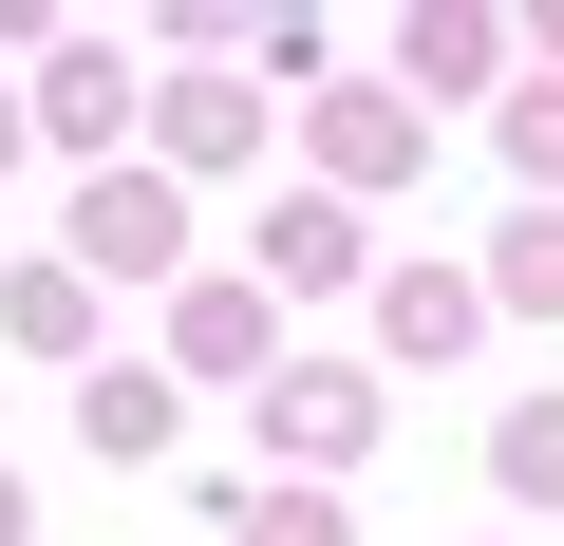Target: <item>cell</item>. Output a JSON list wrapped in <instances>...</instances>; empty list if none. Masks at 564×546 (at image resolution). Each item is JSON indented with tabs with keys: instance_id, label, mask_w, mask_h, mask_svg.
<instances>
[{
	"instance_id": "8fae6325",
	"label": "cell",
	"mask_w": 564,
	"mask_h": 546,
	"mask_svg": "<svg viewBox=\"0 0 564 546\" xmlns=\"http://www.w3.org/2000/svg\"><path fill=\"white\" fill-rule=\"evenodd\" d=\"M0 546H20V490H0Z\"/></svg>"
},
{
	"instance_id": "ba28073f",
	"label": "cell",
	"mask_w": 564,
	"mask_h": 546,
	"mask_svg": "<svg viewBox=\"0 0 564 546\" xmlns=\"http://www.w3.org/2000/svg\"><path fill=\"white\" fill-rule=\"evenodd\" d=\"M339 170H414V114L395 95H339Z\"/></svg>"
},
{
	"instance_id": "7a4b0ae2",
	"label": "cell",
	"mask_w": 564,
	"mask_h": 546,
	"mask_svg": "<svg viewBox=\"0 0 564 546\" xmlns=\"http://www.w3.org/2000/svg\"><path fill=\"white\" fill-rule=\"evenodd\" d=\"M489 302H508V321H564V207H508V245H489Z\"/></svg>"
},
{
	"instance_id": "30bf717a",
	"label": "cell",
	"mask_w": 564,
	"mask_h": 546,
	"mask_svg": "<svg viewBox=\"0 0 564 546\" xmlns=\"http://www.w3.org/2000/svg\"><path fill=\"white\" fill-rule=\"evenodd\" d=\"M245 546H339V508L302 490V508H245Z\"/></svg>"
},
{
	"instance_id": "52a82bcc",
	"label": "cell",
	"mask_w": 564,
	"mask_h": 546,
	"mask_svg": "<svg viewBox=\"0 0 564 546\" xmlns=\"http://www.w3.org/2000/svg\"><path fill=\"white\" fill-rule=\"evenodd\" d=\"M245 132H263V114H245V95H170V151H188V170H226V151H245Z\"/></svg>"
},
{
	"instance_id": "8992f818",
	"label": "cell",
	"mask_w": 564,
	"mask_h": 546,
	"mask_svg": "<svg viewBox=\"0 0 564 546\" xmlns=\"http://www.w3.org/2000/svg\"><path fill=\"white\" fill-rule=\"evenodd\" d=\"M263 264H282V283H339L358 226H339V207H282V226H263Z\"/></svg>"
},
{
	"instance_id": "277c9868",
	"label": "cell",
	"mask_w": 564,
	"mask_h": 546,
	"mask_svg": "<svg viewBox=\"0 0 564 546\" xmlns=\"http://www.w3.org/2000/svg\"><path fill=\"white\" fill-rule=\"evenodd\" d=\"M489 471H508L527 508H564V396H508V433H489Z\"/></svg>"
},
{
	"instance_id": "9c48e42d",
	"label": "cell",
	"mask_w": 564,
	"mask_h": 546,
	"mask_svg": "<svg viewBox=\"0 0 564 546\" xmlns=\"http://www.w3.org/2000/svg\"><path fill=\"white\" fill-rule=\"evenodd\" d=\"M508 170H527V189H564V76H545V95H508Z\"/></svg>"
},
{
	"instance_id": "5b68a950",
	"label": "cell",
	"mask_w": 564,
	"mask_h": 546,
	"mask_svg": "<svg viewBox=\"0 0 564 546\" xmlns=\"http://www.w3.org/2000/svg\"><path fill=\"white\" fill-rule=\"evenodd\" d=\"M489 321V283H433V264H414V283H395V358H452Z\"/></svg>"
},
{
	"instance_id": "3957f363",
	"label": "cell",
	"mask_w": 564,
	"mask_h": 546,
	"mask_svg": "<svg viewBox=\"0 0 564 546\" xmlns=\"http://www.w3.org/2000/svg\"><path fill=\"white\" fill-rule=\"evenodd\" d=\"M76 264H113V283H151V264H170V189H95Z\"/></svg>"
},
{
	"instance_id": "6da1fadb",
	"label": "cell",
	"mask_w": 564,
	"mask_h": 546,
	"mask_svg": "<svg viewBox=\"0 0 564 546\" xmlns=\"http://www.w3.org/2000/svg\"><path fill=\"white\" fill-rule=\"evenodd\" d=\"M263 433H302V452L339 471V452H377V377H282V396H263Z\"/></svg>"
}]
</instances>
